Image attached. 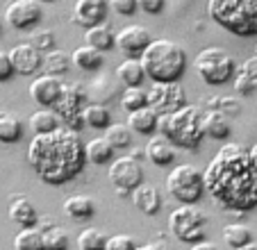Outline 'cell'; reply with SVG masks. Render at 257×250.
Instances as JSON below:
<instances>
[{
	"label": "cell",
	"instance_id": "cell-49",
	"mask_svg": "<svg viewBox=\"0 0 257 250\" xmlns=\"http://www.w3.org/2000/svg\"><path fill=\"white\" fill-rule=\"evenodd\" d=\"M234 250H257V243H255V241H250V243L241 245V248H234Z\"/></svg>",
	"mask_w": 257,
	"mask_h": 250
},
{
	"label": "cell",
	"instance_id": "cell-52",
	"mask_svg": "<svg viewBox=\"0 0 257 250\" xmlns=\"http://www.w3.org/2000/svg\"><path fill=\"white\" fill-rule=\"evenodd\" d=\"M255 53H257V50H255Z\"/></svg>",
	"mask_w": 257,
	"mask_h": 250
},
{
	"label": "cell",
	"instance_id": "cell-23",
	"mask_svg": "<svg viewBox=\"0 0 257 250\" xmlns=\"http://www.w3.org/2000/svg\"><path fill=\"white\" fill-rule=\"evenodd\" d=\"M203 128H205V137L216 139V141L228 139L230 132H232L228 116L218 109H205L203 111Z\"/></svg>",
	"mask_w": 257,
	"mask_h": 250
},
{
	"label": "cell",
	"instance_id": "cell-29",
	"mask_svg": "<svg viewBox=\"0 0 257 250\" xmlns=\"http://www.w3.org/2000/svg\"><path fill=\"white\" fill-rule=\"evenodd\" d=\"M28 125H30V130H32V135H48V132H55L57 128H62V120H59V116L53 109L44 107L41 111H34L30 116Z\"/></svg>",
	"mask_w": 257,
	"mask_h": 250
},
{
	"label": "cell",
	"instance_id": "cell-36",
	"mask_svg": "<svg viewBox=\"0 0 257 250\" xmlns=\"http://www.w3.org/2000/svg\"><path fill=\"white\" fill-rule=\"evenodd\" d=\"M223 241L232 250L241 248V245H246L252 241V230L246 225V223H228V225L223 227Z\"/></svg>",
	"mask_w": 257,
	"mask_h": 250
},
{
	"label": "cell",
	"instance_id": "cell-43",
	"mask_svg": "<svg viewBox=\"0 0 257 250\" xmlns=\"http://www.w3.org/2000/svg\"><path fill=\"white\" fill-rule=\"evenodd\" d=\"M139 3V10L144 12V14H151V16H157L164 12V5L166 0H137Z\"/></svg>",
	"mask_w": 257,
	"mask_h": 250
},
{
	"label": "cell",
	"instance_id": "cell-11",
	"mask_svg": "<svg viewBox=\"0 0 257 250\" xmlns=\"http://www.w3.org/2000/svg\"><path fill=\"white\" fill-rule=\"evenodd\" d=\"M148 105L157 114H171L189 102H187V93L180 82H153V87L148 89Z\"/></svg>",
	"mask_w": 257,
	"mask_h": 250
},
{
	"label": "cell",
	"instance_id": "cell-38",
	"mask_svg": "<svg viewBox=\"0 0 257 250\" xmlns=\"http://www.w3.org/2000/svg\"><path fill=\"white\" fill-rule=\"evenodd\" d=\"M148 105V91H144L141 87H125L121 93V107L130 114V111H137L141 107Z\"/></svg>",
	"mask_w": 257,
	"mask_h": 250
},
{
	"label": "cell",
	"instance_id": "cell-33",
	"mask_svg": "<svg viewBox=\"0 0 257 250\" xmlns=\"http://www.w3.org/2000/svg\"><path fill=\"white\" fill-rule=\"evenodd\" d=\"M200 105H203L205 109L223 111L225 116H237V114H241V109H243L239 96H212V98H205Z\"/></svg>",
	"mask_w": 257,
	"mask_h": 250
},
{
	"label": "cell",
	"instance_id": "cell-44",
	"mask_svg": "<svg viewBox=\"0 0 257 250\" xmlns=\"http://www.w3.org/2000/svg\"><path fill=\"white\" fill-rule=\"evenodd\" d=\"M14 66H12V59H10V53L0 50V82H7L12 75H14Z\"/></svg>",
	"mask_w": 257,
	"mask_h": 250
},
{
	"label": "cell",
	"instance_id": "cell-40",
	"mask_svg": "<svg viewBox=\"0 0 257 250\" xmlns=\"http://www.w3.org/2000/svg\"><path fill=\"white\" fill-rule=\"evenodd\" d=\"M30 44L39 50V53L46 55L57 48V37H55L53 30H37V32H32V37H30Z\"/></svg>",
	"mask_w": 257,
	"mask_h": 250
},
{
	"label": "cell",
	"instance_id": "cell-7",
	"mask_svg": "<svg viewBox=\"0 0 257 250\" xmlns=\"http://www.w3.org/2000/svg\"><path fill=\"white\" fill-rule=\"evenodd\" d=\"M166 193L180 205H194L205 193V178L194 164H180L166 175Z\"/></svg>",
	"mask_w": 257,
	"mask_h": 250
},
{
	"label": "cell",
	"instance_id": "cell-24",
	"mask_svg": "<svg viewBox=\"0 0 257 250\" xmlns=\"http://www.w3.org/2000/svg\"><path fill=\"white\" fill-rule=\"evenodd\" d=\"M84 44H89L91 48L100 50V53L112 50V48H116V32L112 30V25H107V23L93 25V28L84 30Z\"/></svg>",
	"mask_w": 257,
	"mask_h": 250
},
{
	"label": "cell",
	"instance_id": "cell-18",
	"mask_svg": "<svg viewBox=\"0 0 257 250\" xmlns=\"http://www.w3.org/2000/svg\"><path fill=\"white\" fill-rule=\"evenodd\" d=\"M234 93L239 96H255L257 98V53L248 57L241 66H237V73L232 77Z\"/></svg>",
	"mask_w": 257,
	"mask_h": 250
},
{
	"label": "cell",
	"instance_id": "cell-12",
	"mask_svg": "<svg viewBox=\"0 0 257 250\" xmlns=\"http://www.w3.org/2000/svg\"><path fill=\"white\" fill-rule=\"evenodd\" d=\"M41 19H44L41 0H10L5 7V21L21 32L37 28Z\"/></svg>",
	"mask_w": 257,
	"mask_h": 250
},
{
	"label": "cell",
	"instance_id": "cell-50",
	"mask_svg": "<svg viewBox=\"0 0 257 250\" xmlns=\"http://www.w3.org/2000/svg\"><path fill=\"white\" fill-rule=\"evenodd\" d=\"M41 3H53V0H41Z\"/></svg>",
	"mask_w": 257,
	"mask_h": 250
},
{
	"label": "cell",
	"instance_id": "cell-32",
	"mask_svg": "<svg viewBox=\"0 0 257 250\" xmlns=\"http://www.w3.org/2000/svg\"><path fill=\"white\" fill-rule=\"evenodd\" d=\"M16 250H46L44 232L39 227H21L19 234L14 236Z\"/></svg>",
	"mask_w": 257,
	"mask_h": 250
},
{
	"label": "cell",
	"instance_id": "cell-30",
	"mask_svg": "<svg viewBox=\"0 0 257 250\" xmlns=\"http://www.w3.org/2000/svg\"><path fill=\"white\" fill-rule=\"evenodd\" d=\"M23 139V125L12 111L0 109V144H19Z\"/></svg>",
	"mask_w": 257,
	"mask_h": 250
},
{
	"label": "cell",
	"instance_id": "cell-45",
	"mask_svg": "<svg viewBox=\"0 0 257 250\" xmlns=\"http://www.w3.org/2000/svg\"><path fill=\"white\" fill-rule=\"evenodd\" d=\"M189 250H218V248L212 243V241H205L203 239V241H198V243H191Z\"/></svg>",
	"mask_w": 257,
	"mask_h": 250
},
{
	"label": "cell",
	"instance_id": "cell-25",
	"mask_svg": "<svg viewBox=\"0 0 257 250\" xmlns=\"http://www.w3.org/2000/svg\"><path fill=\"white\" fill-rule=\"evenodd\" d=\"M64 214L68 218H75V221H87L96 214V202L91 196H84V193L68 196L64 200Z\"/></svg>",
	"mask_w": 257,
	"mask_h": 250
},
{
	"label": "cell",
	"instance_id": "cell-4",
	"mask_svg": "<svg viewBox=\"0 0 257 250\" xmlns=\"http://www.w3.org/2000/svg\"><path fill=\"white\" fill-rule=\"evenodd\" d=\"M157 132L164 135L175 148H182L187 153H196L205 139L203 109L198 105H185L178 111L160 114Z\"/></svg>",
	"mask_w": 257,
	"mask_h": 250
},
{
	"label": "cell",
	"instance_id": "cell-9",
	"mask_svg": "<svg viewBox=\"0 0 257 250\" xmlns=\"http://www.w3.org/2000/svg\"><path fill=\"white\" fill-rule=\"evenodd\" d=\"M89 105V96H87V87H82L80 82H64L62 96L57 98L50 109L59 116L64 128L80 132L84 128V107Z\"/></svg>",
	"mask_w": 257,
	"mask_h": 250
},
{
	"label": "cell",
	"instance_id": "cell-19",
	"mask_svg": "<svg viewBox=\"0 0 257 250\" xmlns=\"http://www.w3.org/2000/svg\"><path fill=\"white\" fill-rule=\"evenodd\" d=\"M132 202H135V207L141 214L155 216V214H160V209H162V193L155 184L141 182L139 187L132 191Z\"/></svg>",
	"mask_w": 257,
	"mask_h": 250
},
{
	"label": "cell",
	"instance_id": "cell-46",
	"mask_svg": "<svg viewBox=\"0 0 257 250\" xmlns=\"http://www.w3.org/2000/svg\"><path fill=\"white\" fill-rule=\"evenodd\" d=\"M137 250H171V248H169L166 243H160V241H157V243H146V245H139Z\"/></svg>",
	"mask_w": 257,
	"mask_h": 250
},
{
	"label": "cell",
	"instance_id": "cell-51",
	"mask_svg": "<svg viewBox=\"0 0 257 250\" xmlns=\"http://www.w3.org/2000/svg\"><path fill=\"white\" fill-rule=\"evenodd\" d=\"M0 30H3V28H0Z\"/></svg>",
	"mask_w": 257,
	"mask_h": 250
},
{
	"label": "cell",
	"instance_id": "cell-42",
	"mask_svg": "<svg viewBox=\"0 0 257 250\" xmlns=\"http://www.w3.org/2000/svg\"><path fill=\"white\" fill-rule=\"evenodd\" d=\"M109 7L121 16H132L139 10V3L137 0H109Z\"/></svg>",
	"mask_w": 257,
	"mask_h": 250
},
{
	"label": "cell",
	"instance_id": "cell-31",
	"mask_svg": "<svg viewBox=\"0 0 257 250\" xmlns=\"http://www.w3.org/2000/svg\"><path fill=\"white\" fill-rule=\"evenodd\" d=\"M84 150H87V162L91 164H98V166H102V164H109L114 162V148L112 144L105 139V137H98V139H91L87 146H84Z\"/></svg>",
	"mask_w": 257,
	"mask_h": 250
},
{
	"label": "cell",
	"instance_id": "cell-20",
	"mask_svg": "<svg viewBox=\"0 0 257 250\" xmlns=\"http://www.w3.org/2000/svg\"><path fill=\"white\" fill-rule=\"evenodd\" d=\"M146 157L160 169L171 166L175 162V146L164 135H153L148 139V144H146Z\"/></svg>",
	"mask_w": 257,
	"mask_h": 250
},
{
	"label": "cell",
	"instance_id": "cell-48",
	"mask_svg": "<svg viewBox=\"0 0 257 250\" xmlns=\"http://www.w3.org/2000/svg\"><path fill=\"white\" fill-rule=\"evenodd\" d=\"M250 157H252V162H255V166H257V141L250 146Z\"/></svg>",
	"mask_w": 257,
	"mask_h": 250
},
{
	"label": "cell",
	"instance_id": "cell-28",
	"mask_svg": "<svg viewBox=\"0 0 257 250\" xmlns=\"http://www.w3.org/2000/svg\"><path fill=\"white\" fill-rule=\"evenodd\" d=\"M73 64L80 68V71H87V73H96L102 68V53L96 48H91L89 44L84 46H78V48L73 50L71 55Z\"/></svg>",
	"mask_w": 257,
	"mask_h": 250
},
{
	"label": "cell",
	"instance_id": "cell-14",
	"mask_svg": "<svg viewBox=\"0 0 257 250\" xmlns=\"http://www.w3.org/2000/svg\"><path fill=\"white\" fill-rule=\"evenodd\" d=\"M123 89L125 87H123V82L118 80L116 73H98L87 84V96H89V102L107 105V102L116 100L123 93Z\"/></svg>",
	"mask_w": 257,
	"mask_h": 250
},
{
	"label": "cell",
	"instance_id": "cell-47",
	"mask_svg": "<svg viewBox=\"0 0 257 250\" xmlns=\"http://www.w3.org/2000/svg\"><path fill=\"white\" fill-rule=\"evenodd\" d=\"M130 157H135L137 162H141V159L146 157V150H141V148H132V150H130Z\"/></svg>",
	"mask_w": 257,
	"mask_h": 250
},
{
	"label": "cell",
	"instance_id": "cell-2",
	"mask_svg": "<svg viewBox=\"0 0 257 250\" xmlns=\"http://www.w3.org/2000/svg\"><path fill=\"white\" fill-rule=\"evenodd\" d=\"M80 132L57 128L48 135H34L28 144V164L50 187H64L84 171L87 150Z\"/></svg>",
	"mask_w": 257,
	"mask_h": 250
},
{
	"label": "cell",
	"instance_id": "cell-35",
	"mask_svg": "<svg viewBox=\"0 0 257 250\" xmlns=\"http://www.w3.org/2000/svg\"><path fill=\"white\" fill-rule=\"evenodd\" d=\"M71 64H73V59L66 50L55 48V50H50V53L44 55V66L41 68H44L48 75H64V73L71 68Z\"/></svg>",
	"mask_w": 257,
	"mask_h": 250
},
{
	"label": "cell",
	"instance_id": "cell-10",
	"mask_svg": "<svg viewBox=\"0 0 257 250\" xmlns=\"http://www.w3.org/2000/svg\"><path fill=\"white\" fill-rule=\"evenodd\" d=\"M107 180H109L112 189L116 191V196H121V198L132 196V191L144 182V169H141V162H137V159L130 157V155L116 157L112 164H109Z\"/></svg>",
	"mask_w": 257,
	"mask_h": 250
},
{
	"label": "cell",
	"instance_id": "cell-16",
	"mask_svg": "<svg viewBox=\"0 0 257 250\" xmlns=\"http://www.w3.org/2000/svg\"><path fill=\"white\" fill-rule=\"evenodd\" d=\"M64 82L59 80V75H39L37 80L30 82V98L41 107H53L57 102V98L62 96Z\"/></svg>",
	"mask_w": 257,
	"mask_h": 250
},
{
	"label": "cell",
	"instance_id": "cell-39",
	"mask_svg": "<svg viewBox=\"0 0 257 250\" xmlns=\"http://www.w3.org/2000/svg\"><path fill=\"white\" fill-rule=\"evenodd\" d=\"M105 139L112 144V148H127L132 144V130L125 123H112L105 130Z\"/></svg>",
	"mask_w": 257,
	"mask_h": 250
},
{
	"label": "cell",
	"instance_id": "cell-15",
	"mask_svg": "<svg viewBox=\"0 0 257 250\" xmlns=\"http://www.w3.org/2000/svg\"><path fill=\"white\" fill-rule=\"evenodd\" d=\"M107 12H109V0H75L71 21L87 30L93 28V25L105 23Z\"/></svg>",
	"mask_w": 257,
	"mask_h": 250
},
{
	"label": "cell",
	"instance_id": "cell-27",
	"mask_svg": "<svg viewBox=\"0 0 257 250\" xmlns=\"http://www.w3.org/2000/svg\"><path fill=\"white\" fill-rule=\"evenodd\" d=\"M114 73L123 82V87H141L146 80V71L141 66V59H137V57H127L125 62L118 64Z\"/></svg>",
	"mask_w": 257,
	"mask_h": 250
},
{
	"label": "cell",
	"instance_id": "cell-3",
	"mask_svg": "<svg viewBox=\"0 0 257 250\" xmlns=\"http://www.w3.org/2000/svg\"><path fill=\"white\" fill-rule=\"evenodd\" d=\"M139 59L146 77L153 82H180L187 71L185 48L171 39H153Z\"/></svg>",
	"mask_w": 257,
	"mask_h": 250
},
{
	"label": "cell",
	"instance_id": "cell-41",
	"mask_svg": "<svg viewBox=\"0 0 257 250\" xmlns=\"http://www.w3.org/2000/svg\"><path fill=\"white\" fill-rule=\"evenodd\" d=\"M137 239L130 234H114L109 236V243H107V250H137Z\"/></svg>",
	"mask_w": 257,
	"mask_h": 250
},
{
	"label": "cell",
	"instance_id": "cell-26",
	"mask_svg": "<svg viewBox=\"0 0 257 250\" xmlns=\"http://www.w3.org/2000/svg\"><path fill=\"white\" fill-rule=\"evenodd\" d=\"M37 227L44 232L46 250H68L71 241H68V232L62 225H55L48 216H44V218H39Z\"/></svg>",
	"mask_w": 257,
	"mask_h": 250
},
{
	"label": "cell",
	"instance_id": "cell-8",
	"mask_svg": "<svg viewBox=\"0 0 257 250\" xmlns=\"http://www.w3.org/2000/svg\"><path fill=\"white\" fill-rule=\"evenodd\" d=\"M209 223V216L203 207L180 205L169 216V232L182 243H198L205 239V227Z\"/></svg>",
	"mask_w": 257,
	"mask_h": 250
},
{
	"label": "cell",
	"instance_id": "cell-21",
	"mask_svg": "<svg viewBox=\"0 0 257 250\" xmlns=\"http://www.w3.org/2000/svg\"><path fill=\"white\" fill-rule=\"evenodd\" d=\"M7 212H10V218L19 227H37V223H39L37 207L30 202L28 196H12Z\"/></svg>",
	"mask_w": 257,
	"mask_h": 250
},
{
	"label": "cell",
	"instance_id": "cell-6",
	"mask_svg": "<svg viewBox=\"0 0 257 250\" xmlns=\"http://www.w3.org/2000/svg\"><path fill=\"white\" fill-rule=\"evenodd\" d=\"M194 68L200 80L209 87H221V84L232 80L237 73V64H234L232 55L218 46H207L200 50L194 59Z\"/></svg>",
	"mask_w": 257,
	"mask_h": 250
},
{
	"label": "cell",
	"instance_id": "cell-34",
	"mask_svg": "<svg viewBox=\"0 0 257 250\" xmlns=\"http://www.w3.org/2000/svg\"><path fill=\"white\" fill-rule=\"evenodd\" d=\"M109 234L100 227H84L78 234V248L80 250H107Z\"/></svg>",
	"mask_w": 257,
	"mask_h": 250
},
{
	"label": "cell",
	"instance_id": "cell-1",
	"mask_svg": "<svg viewBox=\"0 0 257 250\" xmlns=\"http://www.w3.org/2000/svg\"><path fill=\"white\" fill-rule=\"evenodd\" d=\"M205 193L214 205L230 214H246L257 209V166L250 157V148L230 141L203 171Z\"/></svg>",
	"mask_w": 257,
	"mask_h": 250
},
{
	"label": "cell",
	"instance_id": "cell-22",
	"mask_svg": "<svg viewBox=\"0 0 257 250\" xmlns=\"http://www.w3.org/2000/svg\"><path fill=\"white\" fill-rule=\"evenodd\" d=\"M157 120H160V114H157L151 105H146V107H141V109L127 114L130 130L137 132V135H144V137H153V132H157Z\"/></svg>",
	"mask_w": 257,
	"mask_h": 250
},
{
	"label": "cell",
	"instance_id": "cell-17",
	"mask_svg": "<svg viewBox=\"0 0 257 250\" xmlns=\"http://www.w3.org/2000/svg\"><path fill=\"white\" fill-rule=\"evenodd\" d=\"M10 59L19 75H34V73L44 66V55L34 48L32 44H16L10 50Z\"/></svg>",
	"mask_w": 257,
	"mask_h": 250
},
{
	"label": "cell",
	"instance_id": "cell-5",
	"mask_svg": "<svg viewBox=\"0 0 257 250\" xmlns=\"http://www.w3.org/2000/svg\"><path fill=\"white\" fill-rule=\"evenodd\" d=\"M207 16L234 37H257V0H207Z\"/></svg>",
	"mask_w": 257,
	"mask_h": 250
},
{
	"label": "cell",
	"instance_id": "cell-13",
	"mask_svg": "<svg viewBox=\"0 0 257 250\" xmlns=\"http://www.w3.org/2000/svg\"><path fill=\"white\" fill-rule=\"evenodd\" d=\"M151 32L144 28V25H125L116 32V48L121 50L123 57H137L139 59L144 55V50L151 44Z\"/></svg>",
	"mask_w": 257,
	"mask_h": 250
},
{
	"label": "cell",
	"instance_id": "cell-37",
	"mask_svg": "<svg viewBox=\"0 0 257 250\" xmlns=\"http://www.w3.org/2000/svg\"><path fill=\"white\" fill-rule=\"evenodd\" d=\"M84 123L96 128V130H107L112 125V111L107 109V105H98V102H89L84 107Z\"/></svg>",
	"mask_w": 257,
	"mask_h": 250
}]
</instances>
